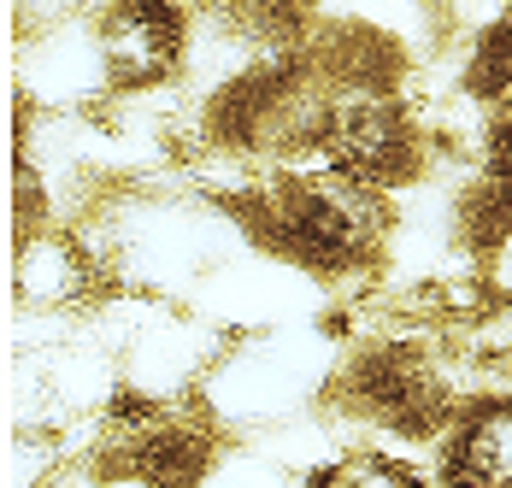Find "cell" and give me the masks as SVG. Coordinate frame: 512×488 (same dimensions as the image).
Listing matches in <instances>:
<instances>
[{
    "label": "cell",
    "instance_id": "cell-1",
    "mask_svg": "<svg viewBox=\"0 0 512 488\" xmlns=\"http://www.w3.org/2000/svg\"><path fill=\"white\" fill-rule=\"evenodd\" d=\"M236 212L248 218V236H259L277 259H289L307 277L371 271L395 230L383 189L342 165L265 177L248 195H236Z\"/></svg>",
    "mask_w": 512,
    "mask_h": 488
},
{
    "label": "cell",
    "instance_id": "cell-2",
    "mask_svg": "<svg viewBox=\"0 0 512 488\" xmlns=\"http://www.w3.org/2000/svg\"><path fill=\"white\" fill-rule=\"evenodd\" d=\"M342 359L336 342L312 324H265L218 347L206 383L195 389V412L218 436H271L277 424L324 406Z\"/></svg>",
    "mask_w": 512,
    "mask_h": 488
},
{
    "label": "cell",
    "instance_id": "cell-3",
    "mask_svg": "<svg viewBox=\"0 0 512 488\" xmlns=\"http://www.w3.org/2000/svg\"><path fill=\"white\" fill-rule=\"evenodd\" d=\"M12 83L18 100L36 112H95L118 95L112 59H106L95 12H71L42 30H18L12 48Z\"/></svg>",
    "mask_w": 512,
    "mask_h": 488
},
{
    "label": "cell",
    "instance_id": "cell-4",
    "mask_svg": "<svg viewBox=\"0 0 512 488\" xmlns=\"http://www.w3.org/2000/svg\"><path fill=\"white\" fill-rule=\"evenodd\" d=\"M95 24H101L118 95H159L183 83L189 42H195L189 0H106L95 6Z\"/></svg>",
    "mask_w": 512,
    "mask_h": 488
},
{
    "label": "cell",
    "instance_id": "cell-5",
    "mask_svg": "<svg viewBox=\"0 0 512 488\" xmlns=\"http://www.w3.org/2000/svg\"><path fill=\"white\" fill-rule=\"evenodd\" d=\"M101 283H106V259L83 236V224H65V218L18 224V242H12V300H18V312H42V318L89 312Z\"/></svg>",
    "mask_w": 512,
    "mask_h": 488
},
{
    "label": "cell",
    "instance_id": "cell-6",
    "mask_svg": "<svg viewBox=\"0 0 512 488\" xmlns=\"http://www.w3.org/2000/svg\"><path fill=\"white\" fill-rule=\"evenodd\" d=\"M212 359H218V336L206 330V318H183V312L159 306L124 347V394L154 406V412L177 406V400H195Z\"/></svg>",
    "mask_w": 512,
    "mask_h": 488
},
{
    "label": "cell",
    "instance_id": "cell-7",
    "mask_svg": "<svg viewBox=\"0 0 512 488\" xmlns=\"http://www.w3.org/2000/svg\"><path fill=\"white\" fill-rule=\"evenodd\" d=\"M442 488H512V394H483L442 430Z\"/></svg>",
    "mask_w": 512,
    "mask_h": 488
},
{
    "label": "cell",
    "instance_id": "cell-8",
    "mask_svg": "<svg viewBox=\"0 0 512 488\" xmlns=\"http://www.w3.org/2000/svg\"><path fill=\"white\" fill-rule=\"evenodd\" d=\"M195 488H307V471H295L265 441H242V447H218Z\"/></svg>",
    "mask_w": 512,
    "mask_h": 488
},
{
    "label": "cell",
    "instance_id": "cell-9",
    "mask_svg": "<svg viewBox=\"0 0 512 488\" xmlns=\"http://www.w3.org/2000/svg\"><path fill=\"white\" fill-rule=\"evenodd\" d=\"M71 12H95L89 0H12V30H42V24H59Z\"/></svg>",
    "mask_w": 512,
    "mask_h": 488
},
{
    "label": "cell",
    "instance_id": "cell-10",
    "mask_svg": "<svg viewBox=\"0 0 512 488\" xmlns=\"http://www.w3.org/2000/svg\"><path fill=\"white\" fill-rule=\"evenodd\" d=\"M489 271H495V283H501V289L512 294V230H507V242L489 253Z\"/></svg>",
    "mask_w": 512,
    "mask_h": 488
}]
</instances>
